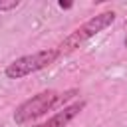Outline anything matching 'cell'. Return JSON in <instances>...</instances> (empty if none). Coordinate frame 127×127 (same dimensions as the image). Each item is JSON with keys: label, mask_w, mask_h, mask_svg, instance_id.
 <instances>
[{"label": "cell", "mask_w": 127, "mask_h": 127, "mask_svg": "<svg viewBox=\"0 0 127 127\" xmlns=\"http://www.w3.org/2000/svg\"><path fill=\"white\" fill-rule=\"evenodd\" d=\"M113 22H115V12H113V10H105V12H99V14L91 16L87 22H83L79 28H75L71 34H67V36L64 38V42L60 44V52L77 50L81 44H85V42L91 40L93 36H97L99 32L107 30Z\"/></svg>", "instance_id": "obj_2"}, {"label": "cell", "mask_w": 127, "mask_h": 127, "mask_svg": "<svg viewBox=\"0 0 127 127\" xmlns=\"http://www.w3.org/2000/svg\"><path fill=\"white\" fill-rule=\"evenodd\" d=\"M60 8H64V10H69V8H71V2H64V0H62V2H60Z\"/></svg>", "instance_id": "obj_6"}, {"label": "cell", "mask_w": 127, "mask_h": 127, "mask_svg": "<svg viewBox=\"0 0 127 127\" xmlns=\"http://www.w3.org/2000/svg\"><path fill=\"white\" fill-rule=\"evenodd\" d=\"M83 109H85V101H83V99H77V101L62 107L60 111H56L48 121H44V123H40V125H34V127H65V125L71 123Z\"/></svg>", "instance_id": "obj_4"}, {"label": "cell", "mask_w": 127, "mask_h": 127, "mask_svg": "<svg viewBox=\"0 0 127 127\" xmlns=\"http://www.w3.org/2000/svg\"><path fill=\"white\" fill-rule=\"evenodd\" d=\"M58 105H60V93L56 89H44V91L32 95L30 99L22 101L16 107V111H14V123L16 125L32 123V121L40 119L42 115H46L48 111H52Z\"/></svg>", "instance_id": "obj_3"}, {"label": "cell", "mask_w": 127, "mask_h": 127, "mask_svg": "<svg viewBox=\"0 0 127 127\" xmlns=\"http://www.w3.org/2000/svg\"><path fill=\"white\" fill-rule=\"evenodd\" d=\"M123 46H125V48H127V36H125V38H123Z\"/></svg>", "instance_id": "obj_7"}, {"label": "cell", "mask_w": 127, "mask_h": 127, "mask_svg": "<svg viewBox=\"0 0 127 127\" xmlns=\"http://www.w3.org/2000/svg\"><path fill=\"white\" fill-rule=\"evenodd\" d=\"M22 2L20 0H0V12H10V10H16Z\"/></svg>", "instance_id": "obj_5"}, {"label": "cell", "mask_w": 127, "mask_h": 127, "mask_svg": "<svg viewBox=\"0 0 127 127\" xmlns=\"http://www.w3.org/2000/svg\"><path fill=\"white\" fill-rule=\"evenodd\" d=\"M62 56L60 48H50V50H40L22 58H16L14 62H10L4 67V75L8 79H22L26 75H32L36 71H42L46 67H50L52 64H56V60Z\"/></svg>", "instance_id": "obj_1"}]
</instances>
